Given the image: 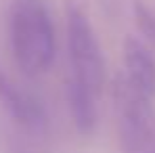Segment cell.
I'll return each instance as SVG.
<instances>
[{
	"instance_id": "6da1fadb",
	"label": "cell",
	"mask_w": 155,
	"mask_h": 153,
	"mask_svg": "<svg viewBox=\"0 0 155 153\" xmlns=\"http://www.w3.org/2000/svg\"><path fill=\"white\" fill-rule=\"evenodd\" d=\"M8 40L19 69L27 76L48 72L57 55V38L44 0H13L8 8Z\"/></svg>"
},
{
	"instance_id": "7a4b0ae2",
	"label": "cell",
	"mask_w": 155,
	"mask_h": 153,
	"mask_svg": "<svg viewBox=\"0 0 155 153\" xmlns=\"http://www.w3.org/2000/svg\"><path fill=\"white\" fill-rule=\"evenodd\" d=\"M113 109L124 153H155L153 99L143 95L124 74L113 78Z\"/></svg>"
},
{
	"instance_id": "3957f363",
	"label": "cell",
	"mask_w": 155,
	"mask_h": 153,
	"mask_svg": "<svg viewBox=\"0 0 155 153\" xmlns=\"http://www.w3.org/2000/svg\"><path fill=\"white\" fill-rule=\"evenodd\" d=\"M67 19V52L69 74L86 82L97 95H101L105 82V57L97 34L82 6H65Z\"/></svg>"
},
{
	"instance_id": "277c9868",
	"label": "cell",
	"mask_w": 155,
	"mask_h": 153,
	"mask_svg": "<svg viewBox=\"0 0 155 153\" xmlns=\"http://www.w3.org/2000/svg\"><path fill=\"white\" fill-rule=\"evenodd\" d=\"M0 105L25 130L40 132L46 128V111H44L42 103L31 92L19 88L2 69H0Z\"/></svg>"
},
{
	"instance_id": "5b68a950",
	"label": "cell",
	"mask_w": 155,
	"mask_h": 153,
	"mask_svg": "<svg viewBox=\"0 0 155 153\" xmlns=\"http://www.w3.org/2000/svg\"><path fill=\"white\" fill-rule=\"evenodd\" d=\"M124 76L149 99H155V57L149 46L128 36L124 40Z\"/></svg>"
},
{
	"instance_id": "8992f818",
	"label": "cell",
	"mask_w": 155,
	"mask_h": 153,
	"mask_svg": "<svg viewBox=\"0 0 155 153\" xmlns=\"http://www.w3.org/2000/svg\"><path fill=\"white\" fill-rule=\"evenodd\" d=\"M97 92L76 76H67L65 82V99L74 120V126L80 134H92L97 128Z\"/></svg>"
},
{
	"instance_id": "52a82bcc",
	"label": "cell",
	"mask_w": 155,
	"mask_h": 153,
	"mask_svg": "<svg viewBox=\"0 0 155 153\" xmlns=\"http://www.w3.org/2000/svg\"><path fill=\"white\" fill-rule=\"evenodd\" d=\"M132 15H134V23L138 27L140 36L149 42V44H155V15L153 11L140 2V0H134L132 4Z\"/></svg>"
},
{
	"instance_id": "ba28073f",
	"label": "cell",
	"mask_w": 155,
	"mask_h": 153,
	"mask_svg": "<svg viewBox=\"0 0 155 153\" xmlns=\"http://www.w3.org/2000/svg\"><path fill=\"white\" fill-rule=\"evenodd\" d=\"M63 2H65V6H82V8L86 4V0H63Z\"/></svg>"
},
{
	"instance_id": "9c48e42d",
	"label": "cell",
	"mask_w": 155,
	"mask_h": 153,
	"mask_svg": "<svg viewBox=\"0 0 155 153\" xmlns=\"http://www.w3.org/2000/svg\"><path fill=\"white\" fill-rule=\"evenodd\" d=\"M11 153H25V151H23L21 147H13V149H11Z\"/></svg>"
}]
</instances>
